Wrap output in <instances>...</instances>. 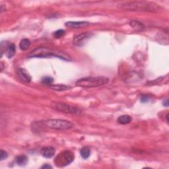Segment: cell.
<instances>
[{"instance_id":"obj_1","label":"cell","mask_w":169,"mask_h":169,"mask_svg":"<svg viewBox=\"0 0 169 169\" xmlns=\"http://www.w3.org/2000/svg\"><path fill=\"white\" fill-rule=\"evenodd\" d=\"M120 7L132 11L139 12H157L160 9L159 5L149 1H132L127 2L119 5Z\"/></svg>"},{"instance_id":"obj_2","label":"cell","mask_w":169,"mask_h":169,"mask_svg":"<svg viewBox=\"0 0 169 169\" xmlns=\"http://www.w3.org/2000/svg\"><path fill=\"white\" fill-rule=\"evenodd\" d=\"M52 56L67 61L71 60L70 57L65 53L60 51L51 50L46 47H38L35 48L28 56V58H50Z\"/></svg>"},{"instance_id":"obj_3","label":"cell","mask_w":169,"mask_h":169,"mask_svg":"<svg viewBox=\"0 0 169 169\" xmlns=\"http://www.w3.org/2000/svg\"><path fill=\"white\" fill-rule=\"evenodd\" d=\"M108 81L109 79L106 77H87L78 80L76 82V85L84 88H93L102 86L108 83Z\"/></svg>"},{"instance_id":"obj_4","label":"cell","mask_w":169,"mask_h":169,"mask_svg":"<svg viewBox=\"0 0 169 169\" xmlns=\"http://www.w3.org/2000/svg\"><path fill=\"white\" fill-rule=\"evenodd\" d=\"M43 124L51 129H59V130H67L73 128L75 126L72 122L68 120H61V119H51L44 121Z\"/></svg>"},{"instance_id":"obj_5","label":"cell","mask_w":169,"mask_h":169,"mask_svg":"<svg viewBox=\"0 0 169 169\" xmlns=\"http://www.w3.org/2000/svg\"><path fill=\"white\" fill-rule=\"evenodd\" d=\"M75 156L70 151H61L55 159L54 162L58 167H64L70 165L74 160Z\"/></svg>"},{"instance_id":"obj_6","label":"cell","mask_w":169,"mask_h":169,"mask_svg":"<svg viewBox=\"0 0 169 169\" xmlns=\"http://www.w3.org/2000/svg\"><path fill=\"white\" fill-rule=\"evenodd\" d=\"M51 106L55 110L59 112L66 114H77L79 112V110L76 106L67 105L62 102H52Z\"/></svg>"},{"instance_id":"obj_7","label":"cell","mask_w":169,"mask_h":169,"mask_svg":"<svg viewBox=\"0 0 169 169\" xmlns=\"http://www.w3.org/2000/svg\"><path fill=\"white\" fill-rule=\"evenodd\" d=\"M17 73L19 79L24 83H30L32 79V77L28 73V71L25 70L24 68H19L17 70Z\"/></svg>"},{"instance_id":"obj_8","label":"cell","mask_w":169,"mask_h":169,"mask_svg":"<svg viewBox=\"0 0 169 169\" xmlns=\"http://www.w3.org/2000/svg\"><path fill=\"white\" fill-rule=\"evenodd\" d=\"M90 35H91V34L89 33V32H85V33H83L76 36L73 39V44L78 46H82L84 43V42H85L87 39L89 38Z\"/></svg>"},{"instance_id":"obj_9","label":"cell","mask_w":169,"mask_h":169,"mask_svg":"<svg viewBox=\"0 0 169 169\" xmlns=\"http://www.w3.org/2000/svg\"><path fill=\"white\" fill-rule=\"evenodd\" d=\"M89 25L87 21H68L66 22V25L68 27L73 28H81L87 27Z\"/></svg>"},{"instance_id":"obj_10","label":"cell","mask_w":169,"mask_h":169,"mask_svg":"<svg viewBox=\"0 0 169 169\" xmlns=\"http://www.w3.org/2000/svg\"><path fill=\"white\" fill-rule=\"evenodd\" d=\"M55 153H56V150L55 149L52 147H46L42 148L40 151L41 155L43 156L44 157L47 158V159H50L53 157Z\"/></svg>"},{"instance_id":"obj_11","label":"cell","mask_w":169,"mask_h":169,"mask_svg":"<svg viewBox=\"0 0 169 169\" xmlns=\"http://www.w3.org/2000/svg\"><path fill=\"white\" fill-rule=\"evenodd\" d=\"M5 55L9 59H11L14 56L15 54V46L13 44H9L5 50Z\"/></svg>"},{"instance_id":"obj_12","label":"cell","mask_w":169,"mask_h":169,"mask_svg":"<svg viewBox=\"0 0 169 169\" xmlns=\"http://www.w3.org/2000/svg\"><path fill=\"white\" fill-rule=\"evenodd\" d=\"M52 89L56 91H63V90H69L71 87L66 85V84H52L50 86Z\"/></svg>"},{"instance_id":"obj_13","label":"cell","mask_w":169,"mask_h":169,"mask_svg":"<svg viewBox=\"0 0 169 169\" xmlns=\"http://www.w3.org/2000/svg\"><path fill=\"white\" fill-rule=\"evenodd\" d=\"M132 121V118L129 115H122L118 117V118L117 119V122L120 124L126 125L128 123H130Z\"/></svg>"},{"instance_id":"obj_14","label":"cell","mask_w":169,"mask_h":169,"mask_svg":"<svg viewBox=\"0 0 169 169\" xmlns=\"http://www.w3.org/2000/svg\"><path fill=\"white\" fill-rule=\"evenodd\" d=\"M16 162L19 166H25L28 162V157L25 155H19L16 157Z\"/></svg>"},{"instance_id":"obj_15","label":"cell","mask_w":169,"mask_h":169,"mask_svg":"<svg viewBox=\"0 0 169 169\" xmlns=\"http://www.w3.org/2000/svg\"><path fill=\"white\" fill-rule=\"evenodd\" d=\"M129 25L135 31H141L144 28V25L138 21H132Z\"/></svg>"},{"instance_id":"obj_16","label":"cell","mask_w":169,"mask_h":169,"mask_svg":"<svg viewBox=\"0 0 169 169\" xmlns=\"http://www.w3.org/2000/svg\"><path fill=\"white\" fill-rule=\"evenodd\" d=\"M80 154L83 159H88L90 155V149L88 147H84L80 150Z\"/></svg>"},{"instance_id":"obj_17","label":"cell","mask_w":169,"mask_h":169,"mask_svg":"<svg viewBox=\"0 0 169 169\" xmlns=\"http://www.w3.org/2000/svg\"><path fill=\"white\" fill-rule=\"evenodd\" d=\"M31 42L27 38H24L21 41L20 44H19V47H20L22 50H26L27 48L30 46Z\"/></svg>"},{"instance_id":"obj_18","label":"cell","mask_w":169,"mask_h":169,"mask_svg":"<svg viewBox=\"0 0 169 169\" xmlns=\"http://www.w3.org/2000/svg\"><path fill=\"white\" fill-rule=\"evenodd\" d=\"M54 82V79L50 77H45L42 79V83L46 84V85H52V84Z\"/></svg>"},{"instance_id":"obj_19","label":"cell","mask_w":169,"mask_h":169,"mask_svg":"<svg viewBox=\"0 0 169 169\" xmlns=\"http://www.w3.org/2000/svg\"><path fill=\"white\" fill-rule=\"evenodd\" d=\"M64 34H65V31L64 30H62V29H60V30H58V31H56V32H55L54 34V36L55 38H61V37H63Z\"/></svg>"},{"instance_id":"obj_20","label":"cell","mask_w":169,"mask_h":169,"mask_svg":"<svg viewBox=\"0 0 169 169\" xmlns=\"http://www.w3.org/2000/svg\"><path fill=\"white\" fill-rule=\"evenodd\" d=\"M151 99V97L149 96V95H142L141 97V102H144V103H145V102H148L149 101V100H150Z\"/></svg>"},{"instance_id":"obj_21","label":"cell","mask_w":169,"mask_h":169,"mask_svg":"<svg viewBox=\"0 0 169 169\" xmlns=\"http://www.w3.org/2000/svg\"><path fill=\"white\" fill-rule=\"evenodd\" d=\"M7 156H8V154H7V152H6L5 151H4V150H1V155H0V160L3 161V160H4V159H6L7 158Z\"/></svg>"},{"instance_id":"obj_22","label":"cell","mask_w":169,"mask_h":169,"mask_svg":"<svg viewBox=\"0 0 169 169\" xmlns=\"http://www.w3.org/2000/svg\"><path fill=\"white\" fill-rule=\"evenodd\" d=\"M42 168H52V167L49 165H47V164H45L44 165L42 166L41 167Z\"/></svg>"},{"instance_id":"obj_23","label":"cell","mask_w":169,"mask_h":169,"mask_svg":"<svg viewBox=\"0 0 169 169\" xmlns=\"http://www.w3.org/2000/svg\"><path fill=\"white\" fill-rule=\"evenodd\" d=\"M163 105L165 106H168V99H166V100H164Z\"/></svg>"}]
</instances>
